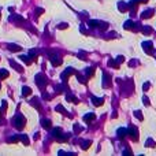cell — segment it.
Segmentation results:
<instances>
[{"instance_id": "cell-8", "label": "cell", "mask_w": 156, "mask_h": 156, "mask_svg": "<svg viewBox=\"0 0 156 156\" xmlns=\"http://www.w3.org/2000/svg\"><path fill=\"white\" fill-rule=\"evenodd\" d=\"M94 118H96V116H94V114H88L85 116V122H92Z\"/></svg>"}, {"instance_id": "cell-5", "label": "cell", "mask_w": 156, "mask_h": 156, "mask_svg": "<svg viewBox=\"0 0 156 156\" xmlns=\"http://www.w3.org/2000/svg\"><path fill=\"white\" fill-rule=\"evenodd\" d=\"M92 101H93L94 106H101V104L104 103L103 99H96V97H92Z\"/></svg>"}, {"instance_id": "cell-6", "label": "cell", "mask_w": 156, "mask_h": 156, "mask_svg": "<svg viewBox=\"0 0 156 156\" xmlns=\"http://www.w3.org/2000/svg\"><path fill=\"white\" fill-rule=\"evenodd\" d=\"M22 93H23V96H29V94L32 93V89L28 88V86H23L22 88Z\"/></svg>"}, {"instance_id": "cell-1", "label": "cell", "mask_w": 156, "mask_h": 156, "mask_svg": "<svg viewBox=\"0 0 156 156\" xmlns=\"http://www.w3.org/2000/svg\"><path fill=\"white\" fill-rule=\"evenodd\" d=\"M15 125H16V129H23V126H25V118L23 116H18L15 119Z\"/></svg>"}, {"instance_id": "cell-12", "label": "cell", "mask_w": 156, "mask_h": 156, "mask_svg": "<svg viewBox=\"0 0 156 156\" xmlns=\"http://www.w3.org/2000/svg\"><path fill=\"white\" fill-rule=\"evenodd\" d=\"M43 126H47V129H49V126H51V122L44 119V121H43Z\"/></svg>"}, {"instance_id": "cell-3", "label": "cell", "mask_w": 156, "mask_h": 156, "mask_svg": "<svg viewBox=\"0 0 156 156\" xmlns=\"http://www.w3.org/2000/svg\"><path fill=\"white\" fill-rule=\"evenodd\" d=\"M129 131H130L131 137H133V135H134V138H133V140H134V141H137V140H138V133H137V129H135L134 126H131V127H130V130H129Z\"/></svg>"}, {"instance_id": "cell-11", "label": "cell", "mask_w": 156, "mask_h": 156, "mask_svg": "<svg viewBox=\"0 0 156 156\" xmlns=\"http://www.w3.org/2000/svg\"><path fill=\"white\" fill-rule=\"evenodd\" d=\"M90 144H92V142H90V141H85V142H84V144H82V149H86V148H89V147H90Z\"/></svg>"}, {"instance_id": "cell-14", "label": "cell", "mask_w": 156, "mask_h": 156, "mask_svg": "<svg viewBox=\"0 0 156 156\" xmlns=\"http://www.w3.org/2000/svg\"><path fill=\"white\" fill-rule=\"evenodd\" d=\"M21 138H22V141H23V142H25V144H26V145H28V144H29V141H28V137H26V135H22V137H21Z\"/></svg>"}, {"instance_id": "cell-4", "label": "cell", "mask_w": 156, "mask_h": 156, "mask_svg": "<svg viewBox=\"0 0 156 156\" xmlns=\"http://www.w3.org/2000/svg\"><path fill=\"white\" fill-rule=\"evenodd\" d=\"M36 80H37V82H38V85H40V86L47 85V84H45V82H47V80H45V78H43L41 75H37V77H36Z\"/></svg>"}, {"instance_id": "cell-13", "label": "cell", "mask_w": 156, "mask_h": 156, "mask_svg": "<svg viewBox=\"0 0 156 156\" xmlns=\"http://www.w3.org/2000/svg\"><path fill=\"white\" fill-rule=\"evenodd\" d=\"M93 71H94V69H88L86 70V75H93Z\"/></svg>"}, {"instance_id": "cell-9", "label": "cell", "mask_w": 156, "mask_h": 156, "mask_svg": "<svg viewBox=\"0 0 156 156\" xmlns=\"http://www.w3.org/2000/svg\"><path fill=\"white\" fill-rule=\"evenodd\" d=\"M10 64H11V66H12V67H14V69H15V70H18V71H22V67H19V66H18V64H16V63L14 62V60H11V62H10Z\"/></svg>"}, {"instance_id": "cell-7", "label": "cell", "mask_w": 156, "mask_h": 156, "mask_svg": "<svg viewBox=\"0 0 156 156\" xmlns=\"http://www.w3.org/2000/svg\"><path fill=\"white\" fill-rule=\"evenodd\" d=\"M8 48H10V49H12V52H18V51H21V47L15 45V44H10Z\"/></svg>"}, {"instance_id": "cell-10", "label": "cell", "mask_w": 156, "mask_h": 156, "mask_svg": "<svg viewBox=\"0 0 156 156\" xmlns=\"http://www.w3.org/2000/svg\"><path fill=\"white\" fill-rule=\"evenodd\" d=\"M152 14H153V10H151V11H147V12H142V18H149Z\"/></svg>"}, {"instance_id": "cell-2", "label": "cell", "mask_w": 156, "mask_h": 156, "mask_svg": "<svg viewBox=\"0 0 156 156\" xmlns=\"http://www.w3.org/2000/svg\"><path fill=\"white\" fill-rule=\"evenodd\" d=\"M51 60H52V64H53V66H60V64H62V60H60L57 56H55V55L51 56Z\"/></svg>"}]
</instances>
